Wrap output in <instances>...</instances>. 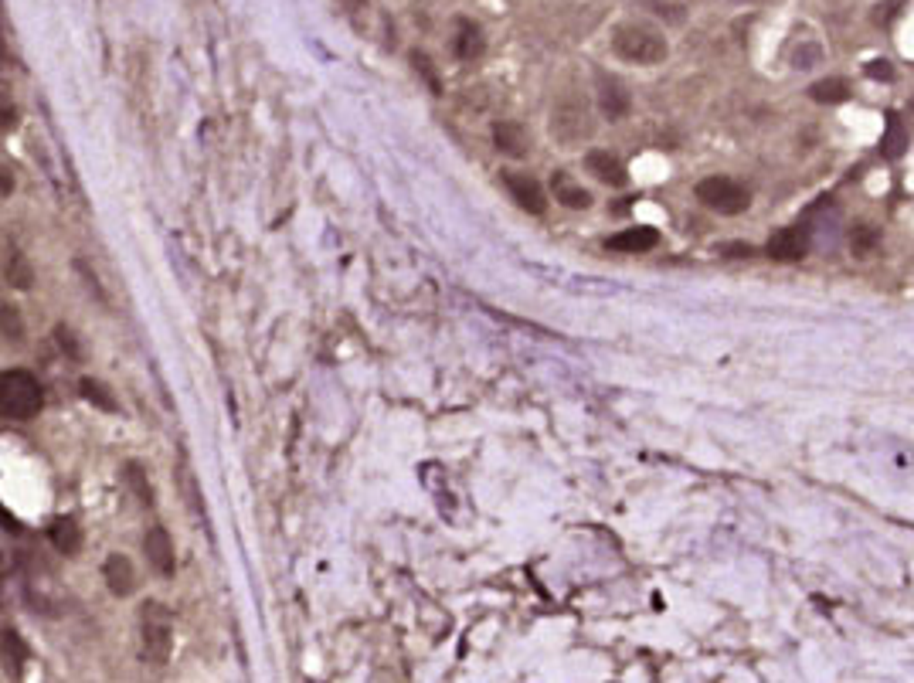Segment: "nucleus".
Here are the masks:
<instances>
[{
	"mask_svg": "<svg viewBox=\"0 0 914 683\" xmlns=\"http://www.w3.org/2000/svg\"><path fill=\"white\" fill-rule=\"evenodd\" d=\"M493 143L500 154L513 156V160H524V156L530 154V133L524 129V123H517V120H496Z\"/></svg>",
	"mask_w": 914,
	"mask_h": 683,
	"instance_id": "9d476101",
	"label": "nucleus"
},
{
	"mask_svg": "<svg viewBox=\"0 0 914 683\" xmlns=\"http://www.w3.org/2000/svg\"><path fill=\"white\" fill-rule=\"evenodd\" d=\"M173 650V629H171V616L160 602H146L143 606V660L154 663V667H164L171 660Z\"/></svg>",
	"mask_w": 914,
	"mask_h": 683,
	"instance_id": "20e7f679",
	"label": "nucleus"
},
{
	"mask_svg": "<svg viewBox=\"0 0 914 683\" xmlns=\"http://www.w3.org/2000/svg\"><path fill=\"white\" fill-rule=\"evenodd\" d=\"M877 249H881V232H877L874 225H856V228H850V252L856 259H870Z\"/></svg>",
	"mask_w": 914,
	"mask_h": 683,
	"instance_id": "4be33fe9",
	"label": "nucleus"
},
{
	"mask_svg": "<svg viewBox=\"0 0 914 683\" xmlns=\"http://www.w3.org/2000/svg\"><path fill=\"white\" fill-rule=\"evenodd\" d=\"M4 279H7V286L21 289V293H28V289L34 286L31 262L21 255V249H17L14 242H7V245H4Z\"/></svg>",
	"mask_w": 914,
	"mask_h": 683,
	"instance_id": "4468645a",
	"label": "nucleus"
},
{
	"mask_svg": "<svg viewBox=\"0 0 914 683\" xmlns=\"http://www.w3.org/2000/svg\"><path fill=\"white\" fill-rule=\"evenodd\" d=\"M904 11V0H883V4H877L874 7V24H881V28H887L894 17Z\"/></svg>",
	"mask_w": 914,
	"mask_h": 683,
	"instance_id": "393cba45",
	"label": "nucleus"
},
{
	"mask_svg": "<svg viewBox=\"0 0 914 683\" xmlns=\"http://www.w3.org/2000/svg\"><path fill=\"white\" fill-rule=\"evenodd\" d=\"M143 554H146V561H150V568H154L156 575L173 578L177 558H173V541L164 524H154V528L143 534Z\"/></svg>",
	"mask_w": 914,
	"mask_h": 683,
	"instance_id": "6e6552de",
	"label": "nucleus"
},
{
	"mask_svg": "<svg viewBox=\"0 0 914 683\" xmlns=\"http://www.w3.org/2000/svg\"><path fill=\"white\" fill-rule=\"evenodd\" d=\"M595 95H599V109L616 123V120H626L633 112V95L626 89V82L608 72H595Z\"/></svg>",
	"mask_w": 914,
	"mask_h": 683,
	"instance_id": "423d86ee",
	"label": "nucleus"
},
{
	"mask_svg": "<svg viewBox=\"0 0 914 683\" xmlns=\"http://www.w3.org/2000/svg\"><path fill=\"white\" fill-rule=\"evenodd\" d=\"M347 4H351V7H360V4H364V0H347Z\"/></svg>",
	"mask_w": 914,
	"mask_h": 683,
	"instance_id": "f704fd0d",
	"label": "nucleus"
},
{
	"mask_svg": "<svg viewBox=\"0 0 914 683\" xmlns=\"http://www.w3.org/2000/svg\"><path fill=\"white\" fill-rule=\"evenodd\" d=\"M500 181L507 187V194L517 201V208H524L528 215H544L547 211V194H544V187L530 173L500 171Z\"/></svg>",
	"mask_w": 914,
	"mask_h": 683,
	"instance_id": "0eeeda50",
	"label": "nucleus"
},
{
	"mask_svg": "<svg viewBox=\"0 0 914 683\" xmlns=\"http://www.w3.org/2000/svg\"><path fill=\"white\" fill-rule=\"evenodd\" d=\"M694 194H697V201L704 204V208H711L717 215H741V211H748V204H751L748 187L738 184V181H731V177H704Z\"/></svg>",
	"mask_w": 914,
	"mask_h": 683,
	"instance_id": "39448f33",
	"label": "nucleus"
},
{
	"mask_svg": "<svg viewBox=\"0 0 914 683\" xmlns=\"http://www.w3.org/2000/svg\"><path fill=\"white\" fill-rule=\"evenodd\" d=\"M809 99L822 102V106H839V102L850 99V85L843 78H822L816 85H809Z\"/></svg>",
	"mask_w": 914,
	"mask_h": 683,
	"instance_id": "aec40b11",
	"label": "nucleus"
},
{
	"mask_svg": "<svg viewBox=\"0 0 914 683\" xmlns=\"http://www.w3.org/2000/svg\"><path fill=\"white\" fill-rule=\"evenodd\" d=\"M721 252L731 255V259H748V255H755V249H751L748 242H731V245H721Z\"/></svg>",
	"mask_w": 914,
	"mask_h": 683,
	"instance_id": "7c9ffc66",
	"label": "nucleus"
},
{
	"mask_svg": "<svg viewBox=\"0 0 914 683\" xmlns=\"http://www.w3.org/2000/svg\"><path fill=\"white\" fill-rule=\"evenodd\" d=\"M55 343H58V347H62V350H65V354H68L72 360L82 358V347H78L75 333H72L68 326H55Z\"/></svg>",
	"mask_w": 914,
	"mask_h": 683,
	"instance_id": "a878e982",
	"label": "nucleus"
},
{
	"mask_svg": "<svg viewBox=\"0 0 914 683\" xmlns=\"http://www.w3.org/2000/svg\"><path fill=\"white\" fill-rule=\"evenodd\" d=\"M911 112H914V99H911Z\"/></svg>",
	"mask_w": 914,
	"mask_h": 683,
	"instance_id": "c9c22d12",
	"label": "nucleus"
},
{
	"mask_svg": "<svg viewBox=\"0 0 914 683\" xmlns=\"http://www.w3.org/2000/svg\"><path fill=\"white\" fill-rule=\"evenodd\" d=\"M0 517H4V530H11V534L21 530V524H17V517H11V510H0Z\"/></svg>",
	"mask_w": 914,
	"mask_h": 683,
	"instance_id": "2f4dec72",
	"label": "nucleus"
},
{
	"mask_svg": "<svg viewBox=\"0 0 914 683\" xmlns=\"http://www.w3.org/2000/svg\"><path fill=\"white\" fill-rule=\"evenodd\" d=\"M768 259L775 262H799L803 255L809 252V232L803 225H789V228H778V232L768 238Z\"/></svg>",
	"mask_w": 914,
	"mask_h": 683,
	"instance_id": "1a4fd4ad",
	"label": "nucleus"
},
{
	"mask_svg": "<svg viewBox=\"0 0 914 683\" xmlns=\"http://www.w3.org/2000/svg\"><path fill=\"white\" fill-rule=\"evenodd\" d=\"M0 326H4V337H7V343H21V341H24V324H21V316H17L14 306H0Z\"/></svg>",
	"mask_w": 914,
	"mask_h": 683,
	"instance_id": "b1692460",
	"label": "nucleus"
},
{
	"mask_svg": "<svg viewBox=\"0 0 914 683\" xmlns=\"http://www.w3.org/2000/svg\"><path fill=\"white\" fill-rule=\"evenodd\" d=\"M75 272L82 276V279H85V289H89V293H93L99 303H106V293H102V286H99V276H95L93 269L82 262V259H75Z\"/></svg>",
	"mask_w": 914,
	"mask_h": 683,
	"instance_id": "bb28decb",
	"label": "nucleus"
},
{
	"mask_svg": "<svg viewBox=\"0 0 914 683\" xmlns=\"http://www.w3.org/2000/svg\"><path fill=\"white\" fill-rule=\"evenodd\" d=\"M612 51L622 62L633 65H660L670 55L667 38L646 28V24H619L612 31Z\"/></svg>",
	"mask_w": 914,
	"mask_h": 683,
	"instance_id": "7ed1b4c3",
	"label": "nucleus"
},
{
	"mask_svg": "<svg viewBox=\"0 0 914 683\" xmlns=\"http://www.w3.org/2000/svg\"><path fill=\"white\" fill-rule=\"evenodd\" d=\"M48 541L55 544L58 554L75 558L78 551H82V528H78L72 517H58V520H51V528H48Z\"/></svg>",
	"mask_w": 914,
	"mask_h": 683,
	"instance_id": "dca6fc26",
	"label": "nucleus"
},
{
	"mask_svg": "<svg viewBox=\"0 0 914 683\" xmlns=\"http://www.w3.org/2000/svg\"><path fill=\"white\" fill-rule=\"evenodd\" d=\"M102 578H106L109 591L116 599H129L137 591V572H133V561L126 554H109L102 561Z\"/></svg>",
	"mask_w": 914,
	"mask_h": 683,
	"instance_id": "9b49d317",
	"label": "nucleus"
},
{
	"mask_svg": "<svg viewBox=\"0 0 914 683\" xmlns=\"http://www.w3.org/2000/svg\"><path fill=\"white\" fill-rule=\"evenodd\" d=\"M4 652H7V656L14 652V663H21V660L28 656V652H24V646H21V636H17V633H11V629L4 633Z\"/></svg>",
	"mask_w": 914,
	"mask_h": 683,
	"instance_id": "c85d7f7f",
	"label": "nucleus"
},
{
	"mask_svg": "<svg viewBox=\"0 0 914 683\" xmlns=\"http://www.w3.org/2000/svg\"><path fill=\"white\" fill-rule=\"evenodd\" d=\"M78 395L93 404V408H99V412H120L116 395H112L109 385H102L99 377H82V381H78Z\"/></svg>",
	"mask_w": 914,
	"mask_h": 683,
	"instance_id": "a211bd4d",
	"label": "nucleus"
},
{
	"mask_svg": "<svg viewBox=\"0 0 914 683\" xmlns=\"http://www.w3.org/2000/svg\"><path fill=\"white\" fill-rule=\"evenodd\" d=\"M551 184H555V198H558L564 208H572V211H585V208H591L589 191H585L581 184H572V181H568L561 171L555 173V181H551Z\"/></svg>",
	"mask_w": 914,
	"mask_h": 683,
	"instance_id": "f3484780",
	"label": "nucleus"
},
{
	"mask_svg": "<svg viewBox=\"0 0 914 683\" xmlns=\"http://www.w3.org/2000/svg\"><path fill=\"white\" fill-rule=\"evenodd\" d=\"M904 146H908V133H904V126H901L898 112H887V133H883L881 140V154L887 160H898L904 154Z\"/></svg>",
	"mask_w": 914,
	"mask_h": 683,
	"instance_id": "412c9836",
	"label": "nucleus"
},
{
	"mask_svg": "<svg viewBox=\"0 0 914 683\" xmlns=\"http://www.w3.org/2000/svg\"><path fill=\"white\" fill-rule=\"evenodd\" d=\"M11 191H14V177H11V171H7V167H4V198H7V194H11Z\"/></svg>",
	"mask_w": 914,
	"mask_h": 683,
	"instance_id": "72a5a7b5",
	"label": "nucleus"
},
{
	"mask_svg": "<svg viewBox=\"0 0 914 683\" xmlns=\"http://www.w3.org/2000/svg\"><path fill=\"white\" fill-rule=\"evenodd\" d=\"M656 245H660V232H656V228H646V225L626 228V232L612 235V238L605 242V249L622 252V255H643V252L656 249Z\"/></svg>",
	"mask_w": 914,
	"mask_h": 683,
	"instance_id": "f8f14e48",
	"label": "nucleus"
},
{
	"mask_svg": "<svg viewBox=\"0 0 914 683\" xmlns=\"http://www.w3.org/2000/svg\"><path fill=\"white\" fill-rule=\"evenodd\" d=\"M483 51H486V38H483V28L469 17H459L456 21V55L463 62H476Z\"/></svg>",
	"mask_w": 914,
	"mask_h": 683,
	"instance_id": "2eb2a0df",
	"label": "nucleus"
},
{
	"mask_svg": "<svg viewBox=\"0 0 914 683\" xmlns=\"http://www.w3.org/2000/svg\"><path fill=\"white\" fill-rule=\"evenodd\" d=\"M864 72H867L870 78H881V82H894V68H891L887 58H874V62H867Z\"/></svg>",
	"mask_w": 914,
	"mask_h": 683,
	"instance_id": "cd10ccee",
	"label": "nucleus"
},
{
	"mask_svg": "<svg viewBox=\"0 0 914 683\" xmlns=\"http://www.w3.org/2000/svg\"><path fill=\"white\" fill-rule=\"evenodd\" d=\"M123 480H126V486L133 490V497L140 500L143 507H154V486H150V476H146V469L137 463V459H129V463H123Z\"/></svg>",
	"mask_w": 914,
	"mask_h": 683,
	"instance_id": "6ab92c4d",
	"label": "nucleus"
},
{
	"mask_svg": "<svg viewBox=\"0 0 914 683\" xmlns=\"http://www.w3.org/2000/svg\"><path fill=\"white\" fill-rule=\"evenodd\" d=\"M14 123H17V112L4 106V129H14Z\"/></svg>",
	"mask_w": 914,
	"mask_h": 683,
	"instance_id": "473e14b6",
	"label": "nucleus"
},
{
	"mask_svg": "<svg viewBox=\"0 0 914 683\" xmlns=\"http://www.w3.org/2000/svg\"><path fill=\"white\" fill-rule=\"evenodd\" d=\"M591 133H595V120H591V106L581 95H564V99L555 102V109H551V137L564 150L589 143Z\"/></svg>",
	"mask_w": 914,
	"mask_h": 683,
	"instance_id": "f03ea898",
	"label": "nucleus"
},
{
	"mask_svg": "<svg viewBox=\"0 0 914 683\" xmlns=\"http://www.w3.org/2000/svg\"><path fill=\"white\" fill-rule=\"evenodd\" d=\"M45 408V391L31 371H4L0 374V415L11 421H31Z\"/></svg>",
	"mask_w": 914,
	"mask_h": 683,
	"instance_id": "f257e3e1",
	"label": "nucleus"
},
{
	"mask_svg": "<svg viewBox=\"0 0 914 683\" xmlns=\"http://www.w3.org/2000/svg\"><path fill=\"white\" fill-rule=\"evenodd\" d=\"M585 167H589V173H595V177H599L602 184H608V187H626V184H629L626 164H622L616 154H608V150H591V154L585 156Z\"/></svg>",
	"mask_w": 914,
	"mask_h": 683,
	"instance_id": "ddd939ff",
	"label": "nucleus"
},
{
	"mask_svg": "<svg viewBox=\"0 0 914 683\" xmlns=\"http://www.w3.org/2000/svg\"><path fill=\"white\" fill-rule=\"evenodd\" d=\"M408 62H412V68H415V72L425 78V85H429L435 95H442V82H439V72H435L432 58H429L425 51H412V55H408Z\"/></svg>",
	"mask_w": 914,
	"mask_h": 683,
	"instance_id": "5701e85b",
	"label": "nucleus"
},
{
	"mask_svg": "<svg viewBox=\"0 0 914 683\" xmlns=\"http://www.w3.org/2000/svg\"><path fill=\"white\" fill-rule=\"evenodd\" d=\"M820 62V48L809 45L803 51H795V68H812V65Z\"/></svg>",
	"mask_w": 914,
	"mask_h": 683,
	"instance_id": "c756f323",
	"label": "nucleus"
}]
</instances>
